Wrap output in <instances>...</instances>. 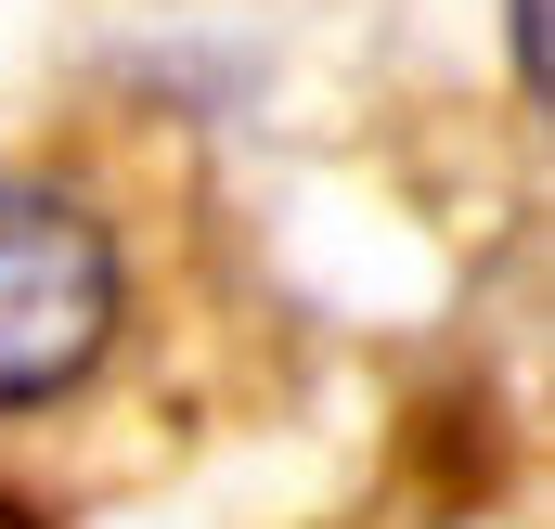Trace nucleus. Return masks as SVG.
<instances>
[{
    "label": "nucleus",
    "instance_id": "obj_1",
    "mask_svg": "<svg viewBox=\"0 0 555 529\" xmlns=\"http://www.w3.org/2000/svg\"><path fill=\"white\" fill-rule=\"evenodd\" d=\"M142 349V246L130 220L39 155H0V439L65 426Z\"/></svg>",
    "mask_w": 555,
    "mask_h": 529
}]
</instances>
